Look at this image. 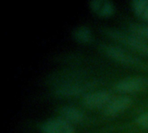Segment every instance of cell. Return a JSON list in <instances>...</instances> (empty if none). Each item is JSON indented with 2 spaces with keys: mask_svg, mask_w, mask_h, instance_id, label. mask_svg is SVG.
<instances>
[{
  "mask_svg": "<svg viewBox=\"0 0 148 133\" xmlns=\"http://www.w3.org/2000/svg\"><path fill=\"white\" fill-rule=\"evenodd\" d=\"M74 39L82 43H88L93 39L91 29L86 25H80L74 29L72 32Z\"/></svg>",
  "mask_w": 148,
  "mask_h": 133,
  "instance_id": "cell-10",
  "label": "cell"
},
{
  "mask_svg": "<svg viewBox=\"0 0 148 133\" xmlns=\"http://www.w3.org/2000/svg\"><path fill=\"white\" fill-rule=\"evenodd\" d=\"M115 89L123 93H136L148 87V77L129 76L115 83Z\"/></svg>",
  "mask_w": 148,
  "mask_h": 133,
  "instance_id": "cell-4",
  "label": "cell"
},
{
  "mask_svg": "<svg viewBox=\"0 0 148 133\" xmlns=\"http://www.w3.org/2000/svg\"><path fill=\"white\" fill-rule=\"evenodd\" d=\"M135 122L140 126L148 128V112L142 113L135 118Z\"/></svg>",
  "mask_w": 148,
  "mask_h": 133,
  "instance_id": "cell-13",
  "label": "cell"
},
{
  "mask_svg": "<svg viewBox=\"0 0 148 133\" xmlns=\"http://www.w3.org/2000/svg\"><path fill=\"white\" fill-rule=\"evenodd\" d=\"M130 34L144 40H148V24L144 23H132L128 26Z\"/></svg>",
  "mask_w": 148,
  "mask_h": 133,
  "instance_id": "cell-11",
  "label": "cell"
},
{
  "mask_svg": "<svg viewBox=\"0 0 148 133\" xmlns=\"http://www.w3.org/2000/svg\"><path fill=\"white\" fill-rule=\"evenodd\" d=\"M113 99L112 94L108 90L90 91L82 96V104L90 109L105 107Z\"/></svg>",
  "mask_w": 148,
  "mask_h": 133,
  "instance_id": "cell-5",
  "label": "cell"
},
{
  "mask_svg": "<svg viewBox=\"0 0 148 133\" xmlns=\"http://www.w3.org/2000/svg\"><path fill=\"white\" fill-rule=\"evenodd\" d=\"M89 6L100 16H109L115 10V5L110 0H92L89 2Z\"/></svg>",
  "mask_w": 148,
  "mask_h": 133,
  "instance_id": "cell-8",
  "label": "cell"
},
{
  "mask_svg": "<svg viewBox=\"0 0 148 133\" xmlns=\"http://www.w3.org/2000/svg\"><path fill=\"white\" fill-rule=\"evenodd\" d=\"M133 104V100L128 96H119L113 98L111 101L103 108V113L106 116H116L126 111Z\"/></svg>",
  "mask_w": 148,
  "mask_h": 133,
  "instance_id": "cell-7",
  "label": "cell"
},
{
  "mask_svg": "<svg viewBox=\"0 0 148 133\" xmlns=\"http://www.w3.org/2000/svg\"><path fill=\"white\" fill-rule=\"evenodd\" d=\"M95 82L90 80H76V81H69L63 84H61L55 89V93L59 96L71 97L86 94L94 88Z\"/></svg>",
  "mask_w": 148,
  "mask_h": 133,
  "instance_id": "cell-3",
  "label": "cell"
},
{
  "mask_svg": "<svg viewBox=\"0 0 148 133\" xmlns=\"http://www.w3.org/2000/svg\"><path fill=\"white\" fill-rule=\"evenodd\" d=\"M101 50L109 58L124 65L133 67H144L143 61L137 56L134 55L127 50L113 44L101 43L100 45Z\"/></svg>",
  "mask_w": 148,
  "mask_h": 133,
  "instance_id": "cell-1",
  "label": "cell"
},
{
  "mask_svg": "<svg viewBox=\"0 0 148 133\" xmlns=\"http://www.w3.org/2000/svg\"><path fill=\"white\" fill-rule=\"evenodd\" d=\"M103 31L110 38L120 42L125 46L129 47L139 53L148 55V43L146 41L132 34H127L113 28H106Z\"/></svg>",
  "mask_w": 148,
  "mask_h": 133,
  "instance_id": "cell-2",
  "label": "cell"
},
{
  "mask_svg": "<svg viewBox=\"0 0 148 133\" xmlns=\"http://www.w3.org/2000/svg\"><path fill=\"white\" fill-rule=\"evenodd\" d=\"M131 5L134 12L140 18L148 21V0H134Z\"/></svg>",
  "mask_w": 148,
  "mask_h": 133,
  "instance_id": "cell-12",
  "label": "cell"
},
{
  "mask_svg": "<svg viewBox=\"0 0 148 133\" xmlns=\"http://www.w3.org/2000/svg\"><path fill=\"white\" fill-rule=\"evenodd\" d=\"M60 117L71 124L81 123L85 119L83 112L73 106H63L60 109Z\"/></svg>",
  "mask_w": 148,
  "mask_h": 133,
  "instance_id": "cell-9",
  "label": "cell"
},
{
  "mask_svg": "<svg viewBox=\"0 0 148 133\" xmlns=\"http://www.w3.org/2000/svg\"><path fill=\"white\" fill-rule=\"evenodd\" d=\"M41 130L42 133H75L72 124L62 117L51 118L44 121Z\"/></svg>",
  "mask_w": 148,
  "mask_h": 133,
  "instance_id": "cell-6",
  "label": "cell"
}]
</instances>
